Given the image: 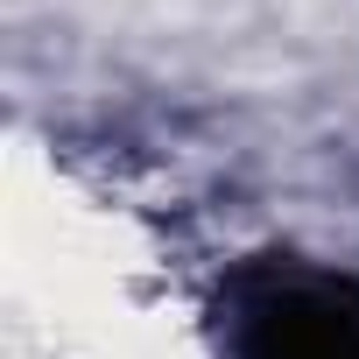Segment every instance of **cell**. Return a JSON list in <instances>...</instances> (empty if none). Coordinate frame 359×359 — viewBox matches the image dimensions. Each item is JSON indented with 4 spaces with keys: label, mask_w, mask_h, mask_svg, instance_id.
I'll return each mask as SVG.
<instances>
[{
    "label": "cell",
    "mask_w": 359,
    "mask_h": 359,
    "mask_svg": "<svg viewBox=\"0 0 359 359\" xmlns=\"http://www.w3.org/2000/svg\"><path fill=\"white\" fill-rule=\"evenodd\" d=\"M233 359H359V282L261 268L233 289Z\"/></svg>",
    "instance_id": "1"
}]
</instances>
